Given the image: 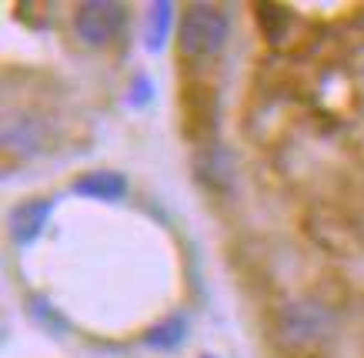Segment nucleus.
Returning <instances> with one entry per match:
<instances>
[{
    "mask_svg": "<svg viewBox=\"0 0 364 358\" xmlns=\"http://www.w3.org/2000/svg\"><path fill=\"white\" fill-rule=\"evenodd\" d=\"M171 17H174V4H151L147 7V21H144V37H147V47L151 51H161L164 47V37L171 31Z\"/></svg>",
    "mask_w": 364,
    "mask_h": 358,
    "instance_id": "obj_9",
    "label": "nucleus"
},
{
    "mask_svg": "<svg viewBox=\"0 0 364 358\" xmlns=\"http://www.w3.org/2000/svg\"><path fill=\"white\" fill-rule=\"evenodd\" d=\"M181 111H184V131L188 137L204 144H214V127H218V94L214 88H184L181 94Z\"/></svg>",
    "mask_w": 364,
    "mask_h": 358,
    "instance_id": "obj_4",
    "label": "nucleus"
},
{
    "mask_svg": "<svg viewBox=\"0 0 364 358\" xmlns=\"http://www.w3.org/2000/svg\"><path fill=\"white\" fill-rule=\"evenodd\" d=\"M277 338L284 345H314L331 332V315L324 312L321 305L311 302H291L277 312Z\"/></svg>",
    "mask_w": 364,
    "mask_h": 358,
    "instance_id": "obj_3",
    "label": "nucleus"
},
{
    "mask_svg": "<svg viewBox=\"0 0 364 358\" xmlns=\"http://www.w3.org/2000/svg\"><path fill=\"white\" fill-rule=\"evenodd\" d=\"M74 194L80 198H90V201H121L127 194V178L121 171H107V168H97V171H87L80 174L74 184H70Z\"/></svg>",
    "mask_w": 364,
    "mask_h": 358,
    "instance_id": "obj_7",
    "label": "nucleus"
},
{
    "mask_svg": "<svg viewBox=\"0 0 364 358\" xmlns=\"http://www.w3.org/2000/svg\"><path fill=\"white\" fill-rule=\"evenodd\" d=\"M204 358H214V355H204Z\"/></svg>",
    "mask_w": 364,
    "mask_h": 358,
    "instance_id": "obj_13",
    "label": "nucleus"
},
{
    "mask_svg": "<svg viewBox=\"0 0 364 358\" xmlns=\"http://www.w3.org/2000/svg\"><path fill=\"white\" fill-rule=\"evenodd\" d=\"M127 7L117 0H84L74 11V31L87 47H104L124 31Z\"/></svg>",
    "mask_w": 364,
    "mask_h": 358,
    "instance_id": "obj_2",
    "label": "nucleus"
},
{
    "mask_svg": "<svg viewBox=\"0 0 364 358\" xmlns=\"http://www.w3.org/2000/svg\"><path fill=\"white\" fill-rule=\"evenodd\" d=\"M54 214V201L50 198H33V201H21L17 208L11 211V238L14 245H33L37 238L44 235L47 221Z\"/></svg>",
    "mask_w": 364,
    "mask_h": 358,
    "instance_id": "obj_5",
    "label": "nucleus"
},
{
    "mask_svg": "<svg viewBox=\"0 0 364 358\" xmlns=\"http://www.w3.org/2000/svg\"><path fill=\"white\" fill-rule=\"evenodd\" d=\"M131 90H134L131 104H147V101H151V80H147V78H137Z\"/></svg>",
    "mask_w": 364,
    "mask_h": 358,
    "instance_id": "obj_12",
    "label": "nucleus"
},
{
    "mask_svg": "<svg viewBox=\"0 0 364 358\" xmlns=\"http://www.w3.org/2000/svg\"><path fill=\"white\" fill-rule=\"evenodd\" d=\"M194 171L198 178L214 191H228L234 184V157L228 147H221L218 141L214 144H204L194 157Z\"/></svg>",
    "mask_w": 364,
    "mask_h": 358,
    "instance_id": "obj_6",
    "label": "nucleus"
},
{
    "mask_svg": "<svg viewBox=\"0 0 364 358\" xmlns=\"http://www.w3.org/2000/svg\"><path fill=\"white\" fill-rule=\"evenodd\" d=\"M188 338V322L181 315H171L164 322H157L147 335H144V345L147 348H177Z\"/></svg>",
    "mask_w": 364,
    "mask_h": 358,
    "instance_id": "obj_10",
    "label": "nucleus"
},
{
    "mask_svg": "<svg viewBox=\"0 0 364 358\" xmlns=\"http://www.w3.org/2000/svg\"><path fill=\"white\" fill-rule=\"evenodd\" d=\"M257 23H261V31H264L267 41L277 44V41L284 37L291 17H287V11L281 7V4H257Z\"/></svg>",
    "mask_w": 364,
    "mask_h": 358,
    "instance_id": "obj_11",
    "label": "nucleus"
},
{
    "mask_svg": "<svg viewBox=\"0 0 364 358\" xmlns=\"http://www.w3.org/2000/svg\"><path fill=\"white\" fill-rule=\"evenodd\" d=\"M231 17L218 4H191L177 23V47L184 57H214L228 44Z\"/></svg>",
    "mask_w": 364,
    "mask_h": 358,
    "instance_id": "obj_1",
    "label": "nucleus"
},
{
    "mask_svg": "<svg viewBox=\"0 0 364 358\" xmlns=\"http://www.w3.org/2000/svg\"><path fill=\"white\" fill-rule=\"evenodd\" d=\"M44 147V124L37 117H14L4 124V151L17 157H31Z\"/></svg>",
    "mask_w": 364,
    "mask_h": 358,
    "instance_id": "obj_8",
    "label": "nucleus"
}]
</instances>
